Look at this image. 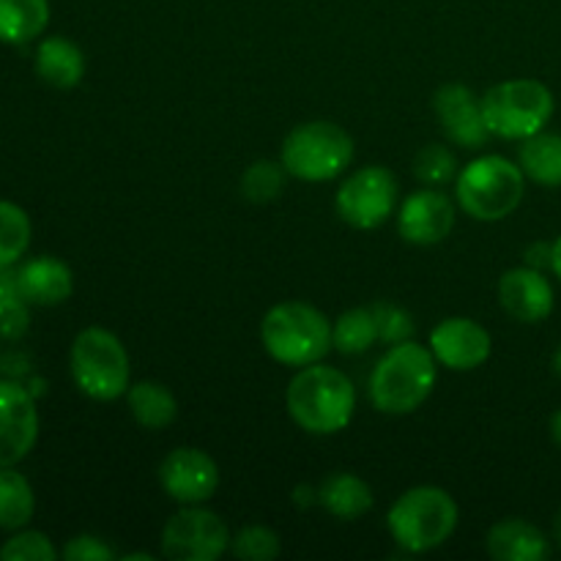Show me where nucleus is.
<instances>
[{
    "label": "nucleus",
    "mask_w": 561,
    "mask_h": 561,
    "mask_svg": "<svg viewBox=\"0 0 561 561\" xmlns=\"http://www.w3.org/2000/svg\"><path fill=\"white\" fill-rule=\"evenodd\" d=\"M288 411L301 431L312 436H332L348 427L356 409L354 383L337 367L307 365L290 381Z\"/></svg>",
    "instance_id": "f257e3e1"
},
{
    "label": "nucleus",
    "mask_w": 561,
    "mask_h": 561,
    "mask_svg": "<svg viewBox=\"0 0 561 561\" xmlns=\"http://www.w3.org/2000/svg\"><path fill=\"white\" fill-rule=\"evenodd\" d=\"M433 387L436 356L411 340L392 345L370 373V400L381 414H411L431 398Z\"/></svg>",
    "instance_id": "f03ea898"
},
{
    "label": "nucleus",
    "mask_w": 561,
    "mask_h": 561,
    "mask_svg": "<svg viewBox=\"0 0 561 561\" xmlns=\"http://www.w3.org/2000/svg\"><path fill=\"white\" fill-rule=\"evenodd\" d=\"M263 348L288 367L316 365L332 348V323L321 310L305 301H283L266 312L261 323Z\"/></svg>",
    "instance_id": "7ed1b4c3"
},
{
    "label": "nucleus",
    "mask_w": 561,
    "mask_h": 561,
    "mask_svg": "<svg viewBox=\"0 0 561 561\" xmlns=\"http://www.w3.org/2000/svg\"><path fill=\"white\" fill-rule=\"evenodd\" d=\"M387 526L403 551L427 553L444 546L458 529V504L442 488H411L392 504Z\"/></svg>",
    "instance_id": "20e7f679"
},
{
    "label": "nucleus",
    "mask_w": 561,
    "mask_h": 561,
    "mask_svg": "<svg viewBox=\"0 0 561 561\" xmlns=\"http://www.w3.org/2000/svg\"><path fill=\"white\" fill-rule=\"evenodd\" d=\"M524 170L510 159L488 153L466 164L458 175V203L469 217L496 222L524 201Z\"/></svg>",
    "instance_id": "39448f33"
},
{
    "label": "nucleus",
    "mask_w": 561,
    "mask_h": 561,
    "mask_svg": "<svg viewBox=\"0 0 561 561\" xmlns=\"http://www.w3.org/2000/svg\"><path fill=\"white\" fill-rule=\"evenodd\" d=\"M129 354L113 332L82 329L71 343V376L82 394L93 400H118L129 392Z\"/></svg>",
    "instance_id": "423d86ee"
},
{
    "label": "nucleus",
    "mask_w": 561,
    "mask_h": 561,
    "mask_svg": "<svg viewBox=\"0 0 561 561\" xmlns=\"http://www.w3.org/2000/svg\"><path fill=\"white\" fill-rule=\"evenodd\" d=\"M553 93L540 80H507L482 96V113L491 135L504 140H526L551 121Z\"/></svg>",
    "instance_id": "0eeeda50"
},
{
    "label": "nucleus",
    "mask_w": 561,
    "mask_h": 561,
    "mask_svg": "<svg viewBox=\"0 0 561 561\" xmlns=\"http://www.w3.org/2000/svg\"><path fill=\"white\" fill-rule=\"evenodd\" d=\"M354 159V140L332 121H310L285 137L283 168L301 181H329Z\"/></svg>",
    "instance_id": "6e6552de"
},
{
    "label": "nucleus",
    "mask_w": 561,
    "mask_h": 561,
    "mask_svg": "<svg viewBox=\"0 0 561 561\" xmlns=\"http://www.w3.org/2000/svg\"><path fill=\"white\" fill-rule=\"evenodd\" d=\"M398 201V181L381 164H370L340 184L334 206L343 222L356 230H376L392 217Z\"/></svg>",
    "instance_id": "1a4fd4ad"
},
{
    "label": "nucleus",
    "mask_w": 561,
    "mask_h": 561,
    "mask_svg": "<svg viewBox=\"0 0 561 561\" xmlns=\"http://www.w3.org/2000/svg\"><path fill=\"white\" fill-rule=\"evenodd\" d=\"M230 551V531L211 510L186 504L164 524L162 553L173 561H214Z\"/></svg>",
    "instance_id": "9d476101"
},
{
    "label": "nucleus",
    "mask_w": 561,
    "mask_h": 561,
    "mask_svg": "<svg viewBox=\"0 0 561 561\" xmlns=\"http://www.w3.org/2000/svg\"><path fill=\"white\" fill-rule=\"evenodd\" d=\"M159 482L164 493L179 504H201L217 493L219 469L203 449L179 447L159 466Z\"/></svg>",
    "instance_id": "9b49d317"
},
{
    "label": "nucleus",
    "mask_w": 561,
    "mask_h": 561,
    "mask_svg": "<svg viewBox=\"0 0 561 561\" xmlns=\"http://www.w3.org/2000/svg\"><path fill=\"white\" fill-rule=\"evenodd\" d=\"M38 438V411L20 383L0 381V469L16 466Z\"/></svg>",
    "instance_id": "f8f14e48"
},
{
    "label": "nucleus",
    "mask_w": 561,
    "mask_h": 561,
    "mask_svg": "<svg viewBox=\"0 0 561 561\" xmlns=\"http://www.w3.org/2000/svg\"><path fill=\"white\" fill-rule=\"evenodd\" d=\"M431 351L449 370H477L491 356V334L471 318H447L431 332Z\"/></svg>",
    "instance_id": "ddd939ff"
},
{
    "label": "nucleus",
    "mask_w": 561,
    "mask_h": 561,
    "mask_svg": "<svg viewBox=\"0 0 561 561\" xmlns=\"http://www.w3.org/2000/svg\"><path fill=\"white\" fill-rule=\"evenodd\" d=\"M433 110L442 118L444 131L455 146L480 148L491 137L485 113H482V99H477L471 88L460 85V82L438 88L433 96Z\"/></svg>",
    "instance_id": "4468645a"
},
{
    "label": "nucleus",
    "mask_w": 561,
    "mask_h": 561,
    "mask_svg": "<svg viewBox=\"0 0 561 561\" xmlns=\"http://www.w3.org/2000/svg\"><path fill=\"white\" fill-rule=\"evenodd\" d=\"M455 228V206L444 192L422 190L403 203L398 230L409 244L431 247L447 239Z\"/></svg>",
    "instance_id": "2eb2a0df"
},
{
    "label": "nucleus",
    "mask_w": 561,
    "mask_h": 561,
    "mask_svg": "<svg viewBox=\"0 0 561 561\" xmlns=\"http://www.w3.org/2000/svg\"><path fill=\"white\" fill-rule=\"evenodd\" d=\"M499 301L520 323H540L553 310V288L540 268H510L499 283Z\"/></svg>",
    "instance_id": "dca6fc26"
},
{
    "label": "nucleus",
    "mask_w": 561,
    "mask_h": 561,
    "mask_svg": "<svg viewBox=\"0 0 561 561\" xmlns=\"http://www.w3.org/2000/svg\"><path fill=\"white\" fill-rule=\"evenodd\" d=\"M16 274H20V294L27 305H64L75 290L71 268L58 257H36V261L25 263Z\"/></svg>",
    "instance_id": "f3484780"
},
{
    "label": "nucleus",
    "mask_w": 561,
    "mask_h": 561,
    "mask_svg": "<svg viewBox=\"0 0 561 561\" xmlns=\"http://www.w3.org/2000/svg\"><path fill=\"white\" fill-rule=\"evenodd\" d=\"M488 553L496 561H542L551 553L546 535L529 520L510 518L488 531Z\"/></svg>",
    "instance_id": "a211bd4d"
},
{
    "label": "nucleus",
    "mask_w": 561,
    "mask_h": 561,
    "mask_svg": "<svg viewBox=\"0 0 561 561\" xmlns=\"http://www.w3.org/2000/svg\"><path fill=\"white\" fill-rule=\"evenodd\" d=\"M36 75L47 85L69 91V88L80 85L82 75H85V55L75 42L64 36L44 38L36 49Z\"/></svg>",
    "instance_id": "6ab92c4d"
},
{
    "label": "nucleus",
    "mask_w": 561,
    "mask_h": 561,
    "mask_svg": "<svg viewBox=\"0 0 561 561\" xmlns=\"http://www.w3.org/2000/svg\"><path fill=\"white\" fill-rule=\"evenodd\" d=\"M318 504H323L334 518L356 520L373 507V491L362 477L337 471L318 488Z\"/></svg>",
    "instance_id": "aec40b11"
},
{
    "label": "nucleus",
    "mask_w": 561,
    "mask_h": 561,
    "mask_svg": "<svg viewBox=\"0 0 561 561\" xmlns=\"http://www.w3.org/2000/svg\"><path fill=\"white\" fill-rule=\"evenodd\" d=\"M49 22V0H0V42L27 44Z\"/></svg>",
    "instance_id": "412c9836"
},
{
    "label": "nucleus",
    "mask_w": 561,
    "mask_h": 561,
    "mask_svg": "<svg viewBox=\"0 0 561 561\" xmlns=\"http://www.w3.org/2000/svg\"><path fill=\"white\" fill-rule=\"evenodd\" d=\"M518 164L524 175L542 186H561V137L537 131L520 146Z\"/></svg>",
    "instance_id": "4be33fe9"
},
{
    "label": "nucleus",
    "mask_w": 561,
    "mask_h": 561,
    "mask_svg": "<svg viewBox=\"0 0 561 561\" xmlns=\"http://www.w3.org/2000/svg\"><path fill=\"white\" fill-rule=\"evenodd\" d=\"M126 400H129L131 416L148 431H162L179 414V403H175L173 392L157 381H140L129 387Z\"/></svg>",
    "instance_id": "5701e85b"
},
{
    "label": "nucleus",
    "mask_w": 561,
    "mask_h": 561,
    "mask_svg": "<svg viewBox=\"0 0 561 561\" xmlns=\"http://www.w3.org/2000/svg\"><path fill=\"white\" fill-rule=\"evenodd\" d=\"M33 510H36V499H33L31 482L11 466L0 469V529H22L31 524Z\"/></svg>",
    "instance_id": "b1692460"
},
{
    "label": "nucleus",
    "mask_w": 561,
    "mask_h": 561,
    "mask_svg": "<svg viewBox=\"0 0 561 561\" xmlns=\"http://www.w3.org/2000/svg\"><path fill=\"white\" fill-rule=\"evenodd\" d=\"M376 340L378 329L370 307H356V310L343 312L332 327V345L340 354H365Z\"/></svg>",
    "instance_id": "393cba45"
},
{
    "label": "nucleus",
    "mask_w": 561,
    "mask_h": 561,
    "mask_svg": "<svg viewBox=\"0 0 561 561\" xmlns=\"http://www.w3.org/2000/svg\"><path fill=\"white\" fill-rule=\"evenodd\" d=\"M31 247V219L16 203L0 201V268L20 261Z\"/></svg>",
    "instance_id": "a878e982"
},
{
    "label": "nucleus",
    "mask_w": 561,
    "mask_h": 561,
    "mask_svg": "<svg viewBox=\"0 0 561 561\" xmlns=\"http://www.w3.org/2000/svg\"><path fill=\"white\" fill-rule=\"evenodd\" d=\"M285 173L288 170L283 168V162H268V159H261V162H252L250 168L241 175V192H244L247 201L252 203H268L285 190Z\"/></svg>",
    "instance_id": "bb28decb"
},
{
    "label": "nucleus",
    "mask_w": 561,
    "mask_h": 561,
    "mask_svg": "<svg viewBox=\"0 0 561 561\" xmlns=\"http://www.w3.org/2000/svg\"><path fill=\"white\" fill-rule=\"evenodd\" d=\"M279 537L274 535L268 526L252 524L239 529V535L230 537V553L236 559H247V561H272L279 557Z\"/></svg>",
    "instance_id": "cd10ccee"
},
{
    "label": "nucleus",
    "mask_w": 561,
    "mask_h": 561,
    "mask_svg": "<svg viewBox=\"0 0 561 561\" xmlns=\"http://www.w3.org/2000/svg\"><path fill=\"white\" fill-rule=\"evenodd\" d=\"M455 173H458V162H455V153L447 146L431 142L414 157V175L422 184L442 186L453 181Z\"/></svg>",
    "instance_id": "c85d7f7f"
},
{
    "label": "nucleus",
    "mask_w": 561,
    "mask_h": 561,
    "mask_svg": "<svg viewBox=\"0 0 561 561\" xmlns=\"http://www.w3.org/2000/svg\"><path fill=\"white\" fill-rule=\"evenodd\" d=\"M373 318H376V329H378V340L389 345H398L411 340L414 334V321H411L409 312L403 307L392 305V301H376L370 307Z\"/></svg>",
    "instance_id": "c756f323"
},
{
    "label": "nucleus",
    "mask_w": 561,
    "mask_h": 561,
    "mask_svg": "<svg viewBox=\"0 0 561 561\" xmlns=\"http://www.w3.org/2000/svg\"><path fill=\"white\" fill-rule=\"evenodd\" d=\"M3 561H55L58 551L42 531H20L0 548Z\"/></svg>",
    "instance_id": "7c9ffc66"
},
{
    "label": "nucleus",
    "mask_w": 561,
    "mask_h": 561,
    "mask_svg": "<svg viewBox=\"0 0 561 561\" xmlns=\"http://www.w3.org/2000/svg\"><path fill=\"white\" fill-rule=\"evenodd\" d=\"M115 557H118V553H115L107 542H102L99 537L91 535L75 537V540L66 542L64 548V559L69 561H110Z\"/></svg>",
    "instance_id": "2f4dec72"
},
{
    "label": "nucleus",
    "mask_w": 561,
    "mask_h": 561,
    "mask_svg": "<svg viewBox=\"0 0 561 561\" xmlns=\"http://www.w3.org/2000/svg\"><path fill=\"white\" fill-rule=\"evenodd\" d=\"M25 305L27 301H22V299L0 301V329H3V334L16 337V334L25 332V327H27Z\"/></svg>",
    "instance_id": "473e14b6"
},
{
    "label": "nucleus",
    "mask_w": 561,
    "mask_h": 561,
    "mask_svg": "<svg viewBox=\"0 0 561 561\" xmlns=\"http://www.w3.org/2000/svg\"><path fill=\"white\" fill-rule=\"evenodd\" d=\"M553 263V244H546V241H537V244H531L529 250H526V266L531 268H546Z\"/></svg>",
    "instance_id": "72a5a7b5"
},
{
    "label": "nucleus",
    "mask_w": 561,
    "mask_h": 561,
    "mask_svg": "<svg viewBox=\"0 0 561 561\" xmlns=\"http://www.w3.org/2000/svg\"><path fill=\"white\" fill-rule=\"evenodd\" d=\"M551 438L561 447V409L551 416Z\"/></svg>",
    "instance_id": "f704fd0d"
},
{
    "label": "nucleus",
    "mask_w": 561,
    "mask_h": 561,
    "mask_svg": "<svg viewBox=\"0 0 561 561\" xmlns=\"http://www.w3.org/2000/svg\"><path fill=\"white\" fill-rule=\"evenodd\" d=\"M551 268H553V272H557V277L561 279V236L557 239V244H553V263H551Z\"/></svg>",
    "instance_id": "c9c22d12"
},
{
    "label": "nucleus",
    "mask_w": 561,
    "mask_h": 561,
    "mask_svg": "<svg viewBox=\"0 0 561 561\" xmlns=\"http://www.w3.org/2000/svg\"><path fill=\"white\" fill-rule=\"evenodd\" d=\"M553 540H557V546L561 548V510L557 513V518H553Z\"/></svg>",
    "instance_id": "e433bc0d"
},
{
    "label": "nucleus",
    "mask_w": 561,
    "mask_h": 561,
    "mask_svg": "<svg viewBox=\"0 0 561 561\" xmlns=\"http://www.w3.org/2000/svg\"><path fill=\"white\" fill-rule=\"evenodd\" d=\"M553 373H557V376L561 378V348L557 351V354H553Z\"/></svg>",
    "instance_id": "4c0bfd02"
}]
</instances>
